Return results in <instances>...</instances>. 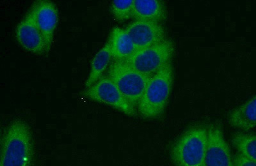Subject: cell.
<instances>
[{
  "instance_id": "cell-3",
  "label": "cell",
  "mask_w": 256,
  "mask_h": 166,
  "mask_svg": "<svg viewBox=\"0 0 256 166\" xmlns=\"http://www.w3.org/2000/svg\"><path fill=\"white\" fill-rule=\"evenodd\" d=\"M208 127L187 130L173 145L170 158L175 166H204L208 147Z\"/></svg>"
},
{
  "instance_id": "cell-8",
  "label": "cell",
  "mask_w": 256,
  "mask_h": 166,
  "mask_svg": "<svg viewBox=\"0 0 256 166\" xmlns=\"http://www.w3.org/2000/svg\"><path fill=\"white\" fill-rule=\"evenodd\" d=\"M125 29L136 51L148 48L168 39L164 27L156 22L134 20Z\"/></svg>"
},
{
  "instance_id": "cell-5",
  "label": "cell",
  "mask_w": 256,
  "mask_h": 166,
  "mask_svg": "<svg viewBox=\"0 0 256 166\" xmlns=\"http://www.w3.org/2000/svg\"><path fill=\"white\" fill-rule=\"evenodd\" d=\"M108 77L118 86L128 102L136 110L150 77L132 69L122 61H115L112 63Z\"/></svg>"
},
{
  "instance_id": "cell-4",
  "label": "cell",
  "mask_w": 256,
  "mask_h": 166,
  "mask_svg": "<svg viewBox=\"0 0 256 166\" xmlns=\"http://www.w3.org/2000/svg\"><path fill=\"white\" fill-rule=\"evenodd\" d=\"M174 53V43L168 39L148 48L136 51L122 61L140 73L152 77L170 63Z\"/></svg>"
},
{
  "instance_id": "cell-9",
  "label": "cell",
  "mask_w": 256,
  "mask_h": 166,
  "mask_svg": "<svg viewBox=\"0 0 256 166\" xmlns=\"http://www.w3.org/2000/svg\"><path fill=\"white\" fill-rule=\"evenodd\" d=\"M208 141L204 166H234L228 145L220 125L208 126Z\"/></svg>"
},
{
  "instance_id": "cell-6",
  "label": "cell",
  "mask_w": 256,
  "mask_h": 166,
  "mask_svg": "<svg viewBox=\"0 0 256 166\" xmlns=\"http://www.w3.org/2000/svg\"><path fill=\"white\" fill-rule=\"evenodd\" d=\"M82 94L90 101L110 106L130 117H136L138 114L108 76L102 77L94 85L86 88Z\"/></svg>"
},
{
  "instance_id": "cell-11",
  "label": "cell",
  "mask_w": 256,
  "mask_h": 166,
  "mask_svg": "<svg viewBox=\"0 0 256 166\" xmlns=\"http://www.w3.org/2000/svg\"><path fill=\"white\" fill-rule=\"evenodd\" d=\"M132 17L162 24L168 18L166 3L161 0H134Z\"/></svg>"
},
{
  "instance_id": "cell-15",
  "label": "cell",
  "mask_w": 256,
  "mask_h": 166,
  "mask_svg": "<svg viewBox=\"0 0 256 166\" xmlns=\"http://www.w3.org/2000/svg\"><path fill=\"white\" fill-rule=\"evenodd\" d=\"M233 147L238 153L256 163V135L252 133H236L232 138Z\"/></svg>"
},
{
  "instance_id": "cell-13",
  "label": "cell",
  "mask_w": 256,
  "mask_h": 166,
  "mask_svg": "<svg viewBox=\"0 0 256 166\" xmlns=\"http://www.w3.org/2000/svg\"><path fill=\"white\" fill-rule=\"evenodd\" d=\"M116 61H124L136 51L134 42L125 28L116 26L112 29L108 40Z\"/></svg>"
},
{
  "instance_id": "cell-2",
  "label": "cell",
  "mask_w": 256,
  "mask_h": 166,
  "mask_svg": "<svg viewBox=\"0 0 256 166\" xmlns=\"http://www.w3.org/2000/svg\"><path fill=\"white\" fill-rule=\"evenodd\" d=\"M173 83V68L169 63L150 77L137 106V113L146 120L162 117L168 105Z\"/></svg>"
},
{
  "instance_id": "cell-14",
  "label": "cell",
  "mask_w": 256,
  "mask_h": 166,
  "mask_svg": "<svg viewBox=\"0 0 256 166\" xmlns=\"http://www.w3.org/2000/svg\"><path fill=\"white\" fill-rule=\"evenodd\" d=\"M112 59H114L108 42H107L104 46L96 54L91 62L90 72L84 86L86 88H90L99 81L102 77V75L108 69L111 63Z\"/></svg>"
},
{
  "instance_id": "cell-7",
  "label": "cell",
  "mask_w": 256,
  "mask_h": 166,
  "mask_svg": "<svg viewBox=\"0 0 256 166\" xmlns=\"http://www.w3.org/2000/svg\"><path fill=\"white\" fill-rule=\"evenodd\" d=\"M28 12L44 38L47 53L52 49L54 33L58 23V11L56 4L48 0H36Z\"/></svg>"
},
{
  "instance_id": "cell-17",
  "label": "cell",
  "mask_w": 256,
  "mask_h": 166,
  "mask_svg": "<svg viewBox=\"0 0 256 166\" xmlns=\"http://www.w3.org/2000/svg\"><path fill=\"white\" fill-rule=\"evenodd\" d=\"M233 164L234 166H256L254 161H251L238 153L234 156Z\"/></svg>"
},
{
  "instance_id": "cell-12",
  "label": "cell",
  "mask_w": 256,
  "mask_h": 166,
  "mask_svg": "<svg viewBox=\"0 0 256 166\" xmlns=\"http://www.w3.org/2000/svg\"><path fill=\"white\" fill-rule=\"evenodd\" d=\"M228 122L230 126L242 131L256 128V95L233 110Z\"/></svg>"
},
{
  "instance_id": "cell-10",
  "label": "cell",
  "mask_w": 256,
  "mask_h": 166,
  "mask_svg": "<svg viewBox=\"0 0 256 166\" xmlns=\"http://www.w3.org/2000/svg\"><path fill=\"white\" fill-rule=\"evenodd\" d=\"M15 35L18 44L24 51L36 56L47 53L44 38L28 12L16 27Z\"/></svg>"
},
{
  "instance_id": "cell-16",
  "label": "cell",
  "mask_w": 256,
  "mask_h": 166,
  "mask_svg": "<svg viewBox=\"0 0 256 166\" xmlns=\"http://www.w3.org/2000/svg\"><path fill=\"white\" fill-rule=\"evenodd\" d=\"M134 0H114L110 10L112 15L120 22L126 21L132 17Z\"/></svg>"
},
{
  "instance_id": "cell-1",
  "label": "cell",
  "mask_w": 256,
  "mask_h": 166,
  "mask_svg": "<svg viewBox=\"0 0 256 166\" xmlns=\"http://www.w3.org/2000/svg\"><path fill=\"white\" fill-rule=\"evenodd\" d=\"M34 156L30 127L24 120H14L2 134L0 166H31Z\"/></svg>"
}]
</instances>
